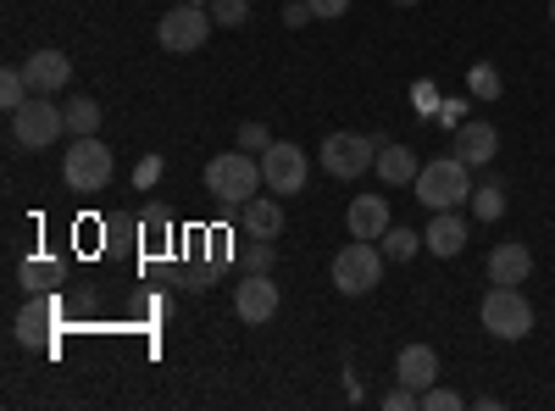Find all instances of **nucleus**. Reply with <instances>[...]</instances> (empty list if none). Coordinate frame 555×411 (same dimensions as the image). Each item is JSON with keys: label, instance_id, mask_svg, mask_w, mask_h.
I'll use <instances>...</instances> for the list:
<instances>
[{"label": "nucleus", "instance_id": "obj_14", "mask_svg": "<svg viewBox=\"0 0 555 411\" xmlns=\"http://www.w3.org/2000/svg\"><path fill=\"white\" fill-rule=\"evenodd\" d=\"M455 156L467 162V167H489V162L500 156L494 123H461V128H455Z\"/></svg>", "mask_w": 555, "mask_h": 411}, {"label": "nucleus", "instance_id": "obj_34", "mask_svg": "<svg viewBox=\"0 0 555 411\" xmlns=\"http://www.w3.org/2000/svg\"><path fill=\"white\" fill-rule=\"evenodd\" d=\"M284 23H289V28H306V23H311V7H306V0H289V7H284Z\"/></svg>", "mask_w": 555, "mask_h": 411}, {"label": "nucleus", "instance_id": "obj_29", "mask_svg": "<svg viewBox=\"0 0 555 411\" xmlns=\"http://www.w3.org/2000/svg\"><path fill=\"white\" fill-rule=\"evenodd\" d=\"M272 145V128L267 123H245L240 128V151H267Z\"/></svg>", "mask_w": 555, "mask_h": 411}, {"label": "nucleus", "instance_id": "obj_13", "mask_svg": "<svg viewBox=\"0 0 555 411\" xmlns=\"http://www.w3.org/2000/svg\"><path fill=\"white\" fill-rule=\"evenodd\" d=\"M395 378L423 395L428 384H439V350H434V345H405V350L395 356Z\"/></svg>", "mask_w": 555, "mask_h": 411}, {"label": "nucleus", "instance_id": "obj_18", "mask_svg": "<svg viewBox=\"0 0 555 411\" xmlns=\"http://www.w3.org/2000/svg\"><path fill=\"white\" fill-rule=\"evenodd\" d=\"M373 172L395 190V184H416L423 162H416V151H411V145H384V140H378V162H373Z\"/></svg>", "mask_w": 555, "mask_h": 411}, {"label": "nucleus", "instance_id": "obj_7", "mask_svg": "<svg viewBox=\"0 0 555 411\" xmlns=\"http://www.w3.org/2000/svg\"><path fill=\"white\" fill-rule=\"evenodd\" d=\"M317 162H322V172L328 178H361L366 167L378 162V140H366V133H328L322 140V151H317Z\"/></svg>", "mask_w": 555, "mask_h": 411}, {"label": "nucleus", "instance_id": "obj_11", "mask_svg": "<svg viewBox=\"0 0 555 411\" xmlns=\"http://www.w3.org/2000/svg\"><path fill=\"white\" fill-rule=\"evenodd\" d=\"M423 251H428V256H439V261H450V256L467 251V217H461V206H455V211H434V217H428V228H423Z\"/></svg>", "mask_w": 555, "mask_h": 411}, {"label": "nucleus", "instance_id": "obj_37", "mask_svg": "<svg viewBox=\"0 0 555 411\" xmlns=\"http://www.w3.org/2000/svg\"><path fill=\"white\" fill-rule=\"evenodd\" d=\"M550 23H555V0H550Z\"/></svg>", "mask_w": 555, "mask_h": 411}, {"label": "nucleus", "instance_id": "obj_17", "mask_svg": "<svg viewBox=\"0 0 555 411\" xmlns=\"http://www.w3.org/2000/svg\"><path fill=\"white\" fill-rule=\"evenodd\" d=\"M240 222H245L250 240H278L284 234V206H278V195H256V201L240 206Z\"/></svg>", "mask_w": 555, "mask_h": 411}, {"label": "nucleus", "instance_id": "obj_36", "mask_svg": "<svg viewBox=\"0 0 555 411\" xmlns=\"http://www.w3.org/2000/svg\"><path fill=\"white\" fill-rule=\"evenodd\" d=\"M190 7H206V12H211V0H190Z\"/></svg>", "mask_w": 555, "mask_h": 411}, {"label": "nucleus", "instance_id": "obj_23", "mask_svg": "<svg viewBox=\"0 0 555 411\" xmlns=\"http://www.w3.org/2000/svg\"><path fill=\"white\" fill-rule=\"evenodd\" d=\"M28 101H34V89H28L23 67H7V73H0V106L17 112V106H28Z\"/></svg>", "mask_w": 555, "mask_h": 411}, {"label": "nucleus", "instance_id": "obj_16", "mask_svg": "<svg viewBox=\"0 0 555 411\" xmlns=\"http://www.w3.org/2000/svg\"><path fill=\"white\" fill-rule=\"evenodd\" d=\"M533 272V251L522 240H505L489 251V284H528Z\"/></svg>", "mask_w": 555, "mask_h": 411}, {"label": "nucleus", "instance_id": "obj_22", "mask_svg": "<svg viewBox=\"0 0 555 411\" xmlns=\"http://www.w3.org/2000/svg\"><path fill=\"white\" fill-rule=\"evenodd\" d=\"M473 211H478V222H500L505 217V184H494V178L478 184L473 190Z\"/></svg>", "mask_w": 555, "mask_h": 411}, {"label": "nucleus", "instance_id": "obj_19", "mask_svg": "<svg viewBox=\"0 0 555 411\" xmlns=\"http://www.w3.org/2000/svg\"><path fill=\"white\" fill-rule=\"evenodd\" d=\"M67 133H73V140H83V133H101V101H89V95L67 101Z\"/></svg>", "mask_w": 555, "mask_h": 411}, {"label": "nucleus", "instance_id": "obj_27", "mask_svg": "<svg viewBox=\"0 0 555 411\" xmlns=\"http://www.w3.org/2000/svg\"><path fill=\"white\" fill-rule=\"evenodd\" d=\"M51 284H56V261H28V267H23V290H28V295H34V290L44 295Z\"/></svg>", "mask_w": 555, "mask_h": 411}, {"label": "nucleus", "instance_id": "obj_4", "mask_svg": "<svg viewBox=\"0 0 555 411\" xmlns=\"http://www.w3.org/2000/svg\"><path fill=\"white\" fill-rule=\"evenodd\" d=\"M478 317H483V329H489L494 339H505V345H517V339L533 334V306H528L522 284H489Z\"/></svg>", "mask_w": 555, "mask_h": 411}, {"label": "nucleus", "instance_id": "obj_5", "mask_svg": "<svg viewBox=\"0 0 555 411\" xmlns=\"http://www.w3.org/2000/svg\"><path fill=\"white\" fill-rule=\"evenodd\" d=\"M384 245L378 240H350L339 256H334V290L339 295H373L378 284H384Z\"/></svg>", "mask_w": 555, "mask_h": 411}, {"label": "nucleus", "instance_id": "obj_6", "mask_svg": "<svg viewBox=\"0 0 555 411\" xmlns=\"http://www.w3.org/2000/svg\"><path fill=\"white\" fill-rule=\"evenodd\" d=\"M67 133V106H56L51 95H34L28 106L12 112V145L17 151H51Z\"/></svg>", "mask_w": 555, "mask_h": 411}, {"label": "nucleus", "instance_id": "obj_12", "mask_svg": "<svg viewBox=\"0 0 555 411\" xmlns=\"http://www.w3.org/2000/svg\"><path fill=\"white\" fill-rule=\"evenodd\" d=\"M23 78H28L34 95H56V89H67V78H73V62L62 51H34L23 62Z\"/></svg>", "mask_w": 555, "mask_h": 411}, {"label": "nucleus", "instance_id": "obj_26", "mask_svg": "<svg viewBox=\"0 0 555 411\" xmlns=\"http://www.w3.org/2000/svg\"><path fill=\"white\" fill-rule=\"evenodd\" d=\"M461 406H467V395H455L444 384H428L423 389V411H461Z\"/></svg>", "mask_w": 555, "mask_h": 411}, {"label": "nucleus", "instance_id": "obj_28", "mask_svg": "<svg viewBox=\"0 0 555 411\" xmlns=\"http://www.w3.org/2000/svg\"><path fill=\"white\" fill-rule=\"evenodd\" d=\"M411 406H423V395H416L411 384H400V378H395V389L384 395V411H411Z\"/></svg>", "mask_w": 555, "mask_h": 411}, {"label": "nucleus", "instance_id": "obj_25", "mask_svg": "<svg viewBox=\"0 0 555 411\" xmlns=\"http://www.w3.org/2000/svg\"><path fill=\"white\" fill-rule=\"evenodd\" d=\"M211 17H217V28H245L250 0H211Z\"/></svg>", "mask_w": 555, "mask_h": 411}, {"label": "nucleus", "instance_id": "obj_1", "mask_svg": "<svg viewBox=\"0 0 555 411\" xmlns=\"http://www.w3.org/2000/svg\"><path fill=\"white\" fill-rule=\"evenodd\" d=\"M411 190H416V201H423L428 211H455V206L473 201V167L461 156H434V162H423V172H416Z\"/></svg>", "mask_w": 555, "mask_h": 411}, {"label": "nucleus", "instance_id": "obj_2", "mask_svg": "<svg viewBox=\"0 0 555 411\" xmlns=\"http://www.w3.org/2000/svg\"><path fill=\"white\" fill-rule=\"evenodd\" d=\"M206 190H211L217 201H228V206L256 201V195L267 190L261 162H256L250 151H222V156H211V162H206Z\"/></svg>", "mask_w": 555, "mask_h": 411}, {"label": "nucleus", "instance_id": "obj_3", "mask_svg": "<svg viewBox=\"0 0 555 411\" xmlns=\"http://www.w3.org/2000/svg\"><path fill=\"white\" fill-rule=\"evenodd\" d=\"M112 172H117V162H112V145L101 133H83V140H73L67 156H62V178H67L73 195H101L112 184Z\"/></svg>", "mask_w": 555, "mask_h": 411}, {"label": "nucleus", "instance_id": "obj_24", "mask_svg": "<svg viewBox=\"0 0 555 411\" xmlns=\"http://www.w3.org/2000/svg\"><path fill=\"white\" fill-rule=\"evenodd\" d=\"M44 323H51V306H28L17 317V345H39L44 339Z\"/></svg>", "mask_w": 555, "mask_h": 411}, {"label": "nucleus", "instance_id": "obj_9", "mask_svg": "<svg viewBox=\"0 0 555 411\" xmlns=\"http://www.w3.org/2000/svg\"><path fill=\"white\" fill-rule=\"evenodd\" d=\"M261 178H267V190H272V195H300V190H306V178H311V162H306L300 145L272 140V145L261 151Z\"/></svg>", "mask_w": 555, "mask_h": 411}, {"label": "nucleus", "instance_id": "obj_15", "mask_svg": "<svg viewBox=\"0 0 555 411\" xmlns=\"http://www.w3.org/2000/svg\"><path fill=\"white\" fill-rule=\"evenodd\" d=\"M345 222H350V240H384L389 234V201L384 195H356Z\"/></svg>", "mask_w": 555, "mask_h": 411}, {"label": "nucleus", "instance_id": "obj_21", "mask_svg": "<svg viewBox=\"0 0 555 411\" xmlns=\"http://www.w3.org/2000/svg\"><path fill=\"white\" fill-rule=\"evenodd\" d=\"M467 89H473L478 101H500V95H505V78H500L494 62H478V67L467 73Z\"/></svg>", "mask_w": 555, "mask_h": 411}, {"label": "nucleus", "instance_id": "obj_32", "mask_svg": "<svg viewBox=\"0 0 555 411\" xmlns=\"http://www.w3.org/2000/svg\"><path fill=\"white\" fill-rule=\"evenodd\" d=\"M156 178H162V162H156V156H145V162H139V172H133V184H139V190H151Z\"/></svg>", "mask_w": 555, "mask_h": 411}, {"label": "nucleus", "instance_id": "obj_30", "mask_svg": "<svg viewBox=\"0 0 555 411\" xmlns=\"http://www.w3.org/2000/svg\"><path fill=\"white\" fill-rule=\"evenodd\" d=\"M411 101H416V112H423V117L444 112V101H439V89H434V84H416V89H411Z\"/></svg>", "mask_w": 555, "mask_h": 411}, {"label": "nucleus", "instance_id": "obj_33", "mask_svg": "<svg viewBox=\"0 0 555 411\" xmlns=\"http://www.w3.org/2000/svg\"><path fill=\"white\" fill-rule=\"evenodd\" d=\"M272 267V240H256L250 245V272H267Z\"/></svg>", "mask_w": 555, "mask_h": 411}, {"label": "nucleus", "instance_id": "obj_8", "mask_svg": "<svg viewBox=\"0 0 555 411\" xmlns=\"http://www.w3.org/2000/svg\"><path fill=\"white\" fill-rule=\"evenodd\" d=\"M211 12L206 7H190V0H183V7H172L162 23H156V39H162V51H172V56H190V51H201V44L211 39Z\"/></svg>", "mask_w": 555, "mask_h": 411}, {"label": "nucleus", "instance_id": "obj_10", "mask_svg": "<svg viewBox=\"0 0 555 411\" xmlns=\"http://www.w3.org/2000/svg\"><path fill=\"white\" fill-rule=\"evenodd\" d=\"M234 311H240V323H250V329L272 323L278 317V284L267 279V272H250V279L234 290Z\"/></svg>", "mask_w": 555, "mask_h": 411}, {"label": "nucleus", "instance_id": "obj_31", "mask_svg": "<svg viewBox=\"0 0 555 411\" xmlns=\"http://www.w3.org/2000/svg\"><path fill=\"white\" fill-rule=\"evenodd\" d=\"M311 17H345L350 12V0H306Z\"/></svg>", "mask_w": 555, "mask_h": 411}, {"label": "nucleus", "instance_id": "obj_35", "mask_svg": "<svg viewBox=\"0 0 555 411\" xmlns=\"http://www.w3.org/2000/svg\"><path fill=\"white\" fill-rule=\"evenodd\" d=\"M389 7H416V0H389Z\"/></svg>", "mask_w": 555, "mask_h": 411}, {"label": "nucleus", "instance_id": "obj_20", "mask_svg": "<svg viewBox=\"0 0 555 411\" xmlns=\"http://www.w3.org/2000/svg\"><path fill=\"white\" fill-rule=\"evenodd\" d=\"M378 245H384L389 261H411L416 251H423V234H416V228H405V222H389V234H384Z\"/></svg>", "mask_w": 555, "mask_h": 411}]
</instances>
